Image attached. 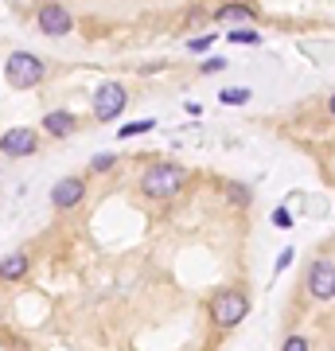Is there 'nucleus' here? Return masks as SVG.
Segmentation results:
<instances>
[{"label": "nucleus", "instance_id": "14", "mask_svg": "<svg viewBox=\"0 0 335 351\" xmlns=\"http://www.w3.org/2000/svg\"><path fill=\"white\" fill-rule=\"evenodd\" d=\"M113 168H117V152H98L90 160V172H113Z\"/></svg>", "mask_w": 335, "mask_h": 351}, {"label": "nucleus", "instance_id": "3", "mask_svg": "<svg viewBox=\"0 0 335 351\" xmlns=\"http://www.w3.org/2000/svg\"><path fill=\"white\" fill-rule=\"evenodd\" d=\"M207 308H211L214 328H238L242 320H246V313H249V301L238 293V289H219Z\"/></svg>", "mask_w": 335, "mask_h": 351}, {"label": "nucleus", "instance_id": "10", "mask_svg": "<svg viewBox=\"0 0 335 351\" xmlns=\"http://www.w3.org/2000/svg\"><path fill=\"white\" fill-rule=\"evenodd\" d=\"M27 269H32V258L24 250L0 258V281H20V277H27Z\"/></svg>", "mask_w": 335, "mask_h": 351}, {"label": "nucleus", "instance_id": "15", "mask_svg": "<svg viewBox=\"0 0 335 351\" xmlns=\"http://www.w3.org/2000/svg\"><path fill=\"white\" fill-rule=\"evenodd\" d=\"M226 39H230V43H261L258 32H238V27L234 32H226Z\"/></svg>", "mask_w": 335, "mask_h": 351}, {"label": "nucleus", "instance_id": "17", "mask_svg": "<svg viewBox=\"0 0 335 351\" xmlns=\"http://www.w3.org/2000/svg\"><path fill=\"white\" fill-rule=\"evenodd\" d=\"M273 226H281V230H288V226H293V215H288L285 207H277V211H273Z\"/></svg>", "mask_w": 335, "mask_h": 351}, {"label": "nucleus", "instance_id": "18", "mask_svg": "<svg viewBox=\"0 0 335 351\" xmlns=\"http://www.w3.org/2000/svg\"><path fill=\"white\" fill-rule=\"evenodd\" d=\"M214 43V36H195L191 43H187V51H207Z\"/></svg>", "mask_w": 335, "mask_h": 351}, {"label": "nucleus", "instance_id": "11", "mask_svg": "<svg viewBox=\"0 0 335 351\" xmlns=\"http://www.w3.org/2000/svg\"><path fill=\"white\" fill-rule=\"evenodd\" d=\"M253 16H258L253 4H223V8L214 12V20H219V24H249Z\"/></svg>", "mask_w": 335, "mask_h": 351}, {"label": "nucleus", "instance_id": "6", "mask_svg": "<svg viewBox=\"0 0 335 351\" xmlns=\"http://www.w3.org/2000/svg\"><path fill=\"white\" fill-rule=\"evenodd\" d=\"M308 293L316 301H335V262L320 258L308 265Z\"/></svg>", "mask_w": 335, "mask_h": 351}, {"label": "nucleus", "instance_id": "13", "mask_svg": "<svg viewBox=\"0 0 335 351\" xmlns=\"http://www.w3.org/2000/svg\"><path fill=\"white\" fill-rule=\"evenodd\" d=\"M219 101H223V106H246L249 90L246 86H230V90H223V94H219Z\"/></svg>", "mask_w": 335, "mask_h": 351}, {"label": "nucleus", "instance_id": "22", "mask_svg": "<svg viewBox=\"0 0 335 351\" xmlns=\"http://www.w3.org/2000/svg\"><path fill=\"white\" fill-rule=\"evenodd\" d=\"M327 110H332V117H335V94H332V101H327Z\"/></svg>", "mask_w": 335, "mask_h": 351}, {"label": "nucleus", "instance_id": "21", "mask_svg": "<svg viewBox=\"0 0 335 351\" xmlns=\"http://www.w3.org/2000/svg\"><path fill=\"white\" fill-rule=\"evenodd\" d=\"M288 262H293V250H285L281 258H277V274H285V269H288Z\"/></svg>", "mask_w": 335, "mask_h": 351}, {"label": "nucleus", "instance_id": "4", "mask_svg": "<svg viewBox=\"0 0 335 351\" xmlns=\"http://www.w3.org/2000/svg\"><path fill=\"white\" fill-rule=\"evenodd\" d=\"M129 106V94H125L121 82H106V86L94 90V117L98 121H117Z\"/></svg>", "mask_w": 335, "mask_h": 351}, {"label": "nucleus", "instance_id": "5", "mask_svg": "<svg viewBox=\"0 0 335 351\" xmlns=\"http://www.w3.org/2000/svg\"><path fill=\"white\" fill-rule=\"evenodd\" d=\"M36 27L43 32V36H71V27H75V16L66 12L62 4H43L36 12Z\"/></svg>", "mask_w": 335, "mask_h": 351}, {"label": "nucleus", "instance_id": "7", "mask_svg": "<svg viewBox=\"0 0 335 351\" xmlns=\"http://www.w3.org/2000/svg\"><path fill=\"white\" fill-rule=\"evenodd\" d=\"M0 152H4V156H36L39 152L36 129L16 125V129H8V133H0Z\"/></svg>", "mask_w": 335, "mask_h": 351}, {"label": "nucleus", "instance_id": "8", "mask_svg": "<svg viewBox=\"0 0 335 351\" xmlns=\"http://www.w3.org/2000/svg\"><path fill=\"white\" fill-rule=\"evenodd\" d=\"M82 199H86V180L82 176H62L59 184L51 188V207H59V211H71Z\"/></svg>", "mask_w": 335, "mask_h": 351}, {"label": "nucleus", "instance_id": "20", "mask_svg": "<svg viewBox=\"0 0 335 351\" xmlns=\"http://www.w3.org/2000/svg\"><path fill=\"white\" fill-rule=\"evenodd\" d=\"M230 199H238V203H249V191H246V188H238V184H234V188H230Z\"/></svg>", "mask_w": 335, "mask_h": 351}, {"label": "nucleus", "instance_id": "9", "mask_svg": "<svg viewBox=\"0 0 335 351\" xmlns=\"http://www.w3.org/2000/svg\"><path fill=\"white\" fill-rule=\"evenodd\" d=\"M43 129H47L51 137H71L78 129V117L71 110H51L47 117H43Z\"/></svg>", "mask_w": 335, "mask_h": 351}, {"label": "nucleus", "instance_id": "16", "mask_svg": "<svg viewBox=\"0 0 335 351\" xmlns=\"http://www.w3.org/2000/svg\"><path fill=\"white\" fill-rule=\"evenodd\" d=\"M281 351H308V339L300 336V332H293V336L285 339V348H281Z\"/></svg>", "mask_w": 335, "mask_h": 351}, {"label": "nucleus", "instance_id": "19", "mask_svg": "<svg viewBox=\"0 0 335 351\" xmlns=\"http://www.w3.org/2000/svg\"><path fill=\"white\" fill-rule=\"evenodd\" d=\"M223 59H207V63H203V75H214V71H223Z\"/></svg>", "mask_w": 335, "mask_h": 351}, {"label": "nucleus", "instance_id": "12", "mask_svg": "<svg viewBox=\"0 0 335 351\" xmlns=\"http://www.w3.org/2000/svg\"><path fill=\"white\" fill-rule=\"evenodd\" d=\"M152 129H156V121L145 117V121H129V125H121V129H117V137L129 141V137H140V133H152Z\"/></svg>", "mask_w": 335, "mask_h": 351}, {"label": "nucleus", "instance_id": "2", "mask_svg": "<svg viewBox=\"0 0 335 351\" xmlns=\"http://www.w3.org/2000/svg\"><path fill=\"white\" fill-rule=\"evenodd\" d=\"M43 75H47V66H43V59L32 55V51H12L8 63H4V78H8V86H16V90L39 86Z\"/></svg>", "mask_w": 335, "mask_h": 351}, {"label": "nucleus", "instance_id": "1", "mask_svg": "<svg viewBox=\"0 0 335 351\" xmlns=\"http://www.w3.org/2000/svg\"><path fill=\"white\" fill-rule=\"evenodd\" d=\"M184 184H187V172L179 164H152V168L140 172V191L149 199H172Z\"/></svg>", "mask_w": 335, "mask_h": 351}]
</instances>
